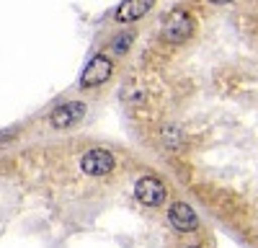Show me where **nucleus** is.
I'll list each match as a JSON object with an SVG mask.
<instances>
[{
    "mask_svg": "<svg viewBox=\"0 0 258 248\" xmlns=\"http://www.w3.org/2000/svg\"><path fill=\"white\" fill-rule=\"evenodd\" d=\"M155 6V0H124L116 11V21L121 24H132V21H140L145 13H150V8Z\"/></svg>",
    "mask_w": 258,
    "mask_h": 248,
    "instance_id": "0eeeda50",
    "label": "nucleus"
},
{
    "mask_svg": "<svg viewBox=\"0 0 258 248\" xmlns=\"http://www.w3.org/2000/svg\"><path fill=\"white\" fill-rule=\"evenodd\" d=\"M163 34H165L168 41H173V44H181V41H186V39L194 34V18H191L183 8H173V11L165 16Z\"/></svg>",
    "mask_w": 258,
    "mask_h": 248,
    "instance_id": "f257e3e1",
    "label": "nucleus"
},
{
    "mask_svg": "<svg viewBox=\"0 0 258 248\" xmlns=\"http://www.w3.org/2000/svg\"><path fill=\"white\" fill-rule=\"evenodd\" d=\"M114 165H116L114 155L109 150H101V148H93L80 158V168L88 176H109L114 171Z\"/></svg>",
    "mask_w": 258,
    "mask_h": 248,
    "instance_id": "7ed1b4c3",
    "label": "nucleus"
},
{
    "mask_svg": "<svg viewBox=\"0 0 258 248\" xmlns=\"http://www.w3.org/2000/svg\"><path fill=\"white\" fill-rule=\"evenodd\" d=\"M132 34H121V36H116L114 41H111V49L116 52V54H124L126 49H129V44H132Z\"/></svg>",
    "mask_w": 258,
    "mask_h": 248,
    "instance_id": "6e6552de",
    "label": "nucleus"
},
{
    "mask_svg": "<svg viewBox=\"0 0 258 248\" xmlns=\"http://www.w3.org/2000/svg\"><path fill=\"white\" fill-rule=\"evenodd\" d=\"M191 248H199V245H191Z\"/></svg>",
    "mask_w": 258,
    "mask_h": 248,
    "instance_id": "9d476101",
    "label": "nucleus"
},
{
    "mask_svg": "<svg viewBox=\"0 0 258 248\" xmlns=\"http://www.w3.org/2000/svg\"><path fill=\"white\" fill-rule=\"evenodd\" d=\"M83 116H85V103L83 101H68L49 114V124H52V130H70Z\"/></svg>",
    "mask_w": 258,
    "mask_h": 248,
    "instance_id": "20e7f679",
    "label": "nucleus"
},
{
    "mask_svg": "<svg viewBox=\"0 0 258 248\" xmlns=\"http://www.w3.org/2000/svg\"><path fill=\"white\" fill-rule=\"evenodd\" d=\"M135 197L147 204V207H160L163 199H165V186L160 178L155 176H142L137 183H135Z\"/></svg>",
    "mask_w": 258,
    "mask_h": 248,
    "instance_id": "39448f33",
    "label": "nucleus"
},
{
    "mask_svg": "<svg viewBox=\"0 0 258 248\" xmlns=\"http://www.w3.org/2000/svg\"><path fill=\"white\" fill-rule=\"evenodd\" d=\"M168 220H170V225H173L178 233H191V230H197V227H199L197 212H194L186 202H176L173 207H170V210H168Z\"/></svg>",
    "mask_w": 258,
    "mask_h": 248,
    "instance_id": "423d86ee",
    "label": "nucleus"
},
{
    "mask_svg": "<svg viewBox=\"0 0 258 248\" xmlns=\"http://www.w3.org/2000/svg\"><path fill=\"white\" fill-rule=\"evenodd\" d=\"M209 3H217V6H225V3H232V0H209Z\"/></svg>",
    "mask_w": 258,
    "mask_h": 248,
    "instance_id": "1a4fd4ad",
    "label": "nucleus"
},
{
    "mask_svg": "<svg viewBox=\"0 0 258 248\" xmlns=\"http://www.w3.org/2000/svg\"><path fill=\"white\" fill-rule=\"evenodd\" d=\"M111 73H114L111 59L103 57V54H96L88 65H85V70L80 75V88H85V91L98 88V86H103V83L111 78Z\"/></svg>",
    "mask_w": 258,
    "mask_h": 248,
    "instance_id": "f03ea898",
    "label": "nucleus"
}]
</instances>
